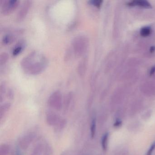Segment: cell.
Listing matches in <instances>:
<instances>
[{"label": "cell", "instance_id": "obj_10", "mask_svg": "<svg viewBox=\"0 0 155 155\" xmlns=\"http://www.w3.org/2000/svg\"><path fill=\"white\" fill-rule=\"evenodd\" d=\"M47 120V122L50 125H57L60 121L58 116L52 113L48 114Z\"/></svg>", "mask_w": 155, "mask_h": 155}, {"label": "cell", "instance_id": "obj_25", "mask_svg": "<svg viewBox=\"0 0 155 155\" xmlns=\"http://www.w3.org/2000/svg\"><path fill=\"white\" fill-rule=\"evenodd\" d=\"M155 73V65L152 67L150 71V76H152Z\"/></svg>", "mask_w": 155, "mask_h": 155}, {"label": "cell", "instance_id": "obj_14", "mask_svg": "<svg viewBox=\"0 0 155 155\" xmlns=\"http://www.w3.org/2000/svg\"><path fill=\"white\" fill-rule=\"evenodd\" d=\"M109 133L106 132L105 133L102 139H101V146L103 150H107V147Z\"/></svg>", "mask_w": 155, "mask_h": 155}, {"label": "cell", "instance_id": "obj_2", "mask_svg": "<svg viewBox=\"0 0 155 155\" xmlns=\"http://www.w3.org/2000/svg\"><path fill=\"white\" fill-rule=\"evenodd\" d=\"M71 44L74 54L78 57H80L86 53L88 47L89 40L85 35H78L73 38Z\"/></svg>", "mask_w": 155, "mask_h": 155}, {"label": "cell", "instance_id": "obj_27", "mask_svg": "<svg viewBox=\"0 0 155 155\" xmlns=\"http://www.w3.org/2000/svg\"><path fill=\"white\" fill-rule=\"evenodd\" d=\"M120 125H121V121L118 120V121H116L114 125H115V127H118L119 126H120Z\"/></svg>", "mask_w": 155, "mask_h": 155}, {"label": "cell", "instance_id": "obj_26", "mask_svg": "<svg viewBox=\"0 0 155 155\" xmlns=\"http://www.w3.org/2000/svg\"><path fill=\"white\" fill-rule=\"evenodd\" d=\"M150 53H153L154 51H155V46H151L150 48Z\"/></svg>", "mask_w": 155, "mask_h": 155}, {"label": "cell", "instance_id": "obj_20", "mask_svg": "<svg viewBox=\"0 0 155 155\" xmlns=\"http://www.w3.org/2000/svg\"><path fill=\"white\" fill-rule=\"evenodd\" d=\"M6 89V83L5 81H2L0 84V97H2L5 93Z\"/></svg>", "mask_w": 155, "mask_h": 155}, {"label": "cell", "instance_id": "obj_3", "mask_svg": "<svg viewBox=\"0 0 155 155\" xmlns=\"http://www.w3.org/2000/svg\"><path fill=\"white\" fill-rule=\"evenodd\" d=\"M19 0H4L1 2V12L3 15H9L19 4Z\"/></svg>", "mask_w": 155, "mask_h": 155}, {"label": "cell", "instance_id": "obj_5", "mask_svg": "<svg viewBox=\"0 0 155 155\" xmlns=\"http://www.w3.org/2000/svg\"><path fill=\"white\" fill-rule=\"evenodd\" d=\"M49 105L52 108L60 110L62 106V96L59 91H56L51 95L48 99Z\"/></svg>", "mask_w": 155, "mask_h": 155}, {"label": "cell", "instance_id": "obj_23", "mask_svg": "<svg viewBox=\"0 0 155 155\" xmlns=\"http://www.w3.org/2000/svg\"><path fill=\"white\" fill-rule=\"evenodd\" d=\"M41 146H38L36 147V148L33 151L32 154L31 155H40L41 151Z\"/></svg>", "mask_w": 155, "mask_h": 155}, {"label": "cell", "instance_id": "obj_8", "mask_svg": "<svg viewBox=\"0 0 155 155\" xmlns=\"http://www.w3.org/2000/svg\"><path fill=\"white\" fill-rule=\"evenodd\" d=\"M87 60L86 57H84L79 61L77 69H78V74L80 77H83L86 74L87 68Z\"/></svg>", "mask_w": 155, "mask_h": 155}, {"label": "cell", "instance_id": "obj_28", "mask_svg": "<svg viewBox=\"0 0 155 155\" xmlns=\"http://www.w3.org/2000/svg\"><path fill=\"white\" fill-rule=\"evenodd\" d=\"M17 155H21V154L20 152H18V153H17Z\"/></svg>", "mask_w": 155, "mask_h": 155}, {"label": "cell", "instance_id": "obj_9", "mask_svg": "<svg viewBox=\"0 0 155 155\" xmlns=\"http://www.w3.org/2000/svg\"><path fill=\"white\" fill-rule=\"evenodd\" d=\"M25 45L26 41L25 40L21 39L19 41L13 48L12 52L13 56H16L19 55L25 48Z\"/></svg>", "mask_w": 155, "mask_h": 155}, {"label": "cell", "instance_id": "obj_6", "mask_svg": "<svg viewBox=\"0 0 155 155\" xmlns=\"http://www.w3.org/2000/svg\"><path fill=\"white\" fill-rule=\"evenodd\" d=\"M23 32V29H17L12 33H8L3 36L2 38V42L5 45H8L12 43L17 38V35L21 34Z\"/></svg>", "mask_w": 155, "mask_h": 155}, {"label": "cell", "instance_id": "obj_11", "mask_svg": "<svg viewBox=\"0 0 155 155\" xmlns=\"http://www.w3.org/2000/svg\"><path fill=\"white\" fill-rule=\"evenodd\" d=\"M32 137H33L32 135H29L26 136L25 138H23V139L21 140V147H23L24 148H27L32 140H31L32 139Z\"/></svg>", "mask_w": 155, "mask_h": 155}, {"label": "cell", "instance_id": "obj_24", "mask_svg": "<svg viewBox=\"0 0 155 155\" xmlns=\"http://www.w3.org/2000/svg\"><path fill=\"white\" fill-rule=\"evenodd\" d=\"M8 96L10 99L13 98L14 94H13V91H12L11 89H9L8 91Z\"/></svg>", "mask_w": 155, "mask_h": 155}, {"label": "cell", "instance_id": "obj_15", "mask_svg": "<svg viewBox=\"0 0 155 155\" xmlns=\"http://www.w3.org/2000/svg\"><path fill=\"white\" fill-rule=\"evenodd\" d=\"M151 33V29L150 27H144L140 31V35L142 37H148Z\"/></svg>", "mask_w": 155, "mask_h": 155}, {"label": "cell", "instance_id": "obj_19", "mask_svg": "<svg viewBox=\"0 0 155 155\" xmlns=\"http://www.w3.org/2000/svg\"><path fill=\"white\" fill-rule=\"evenodd\" d=\"M9 150L8 146L6 145H3L1 147L0 150V153L1 155H7L8 154Z\"/></svg>", "mask_w": 155, "mask_h": 155}, {"label": "cell", "instance_id": "obj_1", "mask_svg": "<svg viewBox=\"0 0 155 155\" xmlns=\"http://www.w3.org/2000/svg\"><path fill=\"white\" fill-rule=\"evenodd\" d=\"M48 60L47 57L33 50L24 57L21 61L22 70L26 74L36 75L41 73L48 67Z\"/></svg>", "mask_w": 155, "mask_h": 155}, {"label": "cell", "instance_id": "obj_22", "mask_svg": "<svg viewBox=\"0 0 155 155\" xmlns=\"http://www.w3.org/2000/svg\"><path fill=\"white\" fill-rule=\"evenodd\" d=\"M155 149V141L151 145L148 150L147 152L146 155H152V153Z\"/></svg>", "mask_w": 155, "mask_h": 155}, {"label": "cell", "instance_id": "obj_7", "mask_svg": "<svg viewBox=\"0 0 155 155\" xmlns=\"http://www.w3.org/2000/svg\"><path fill=\"white\" fill-rule=\"evenodd\" d=\"M127 5L129 7H135L138 6L144 8H151V4L149 2L144 0H136L127 3Z\"/></svg>", "mask_w": 155, "mask_h": 155}, {"label": "cell", "instance_id": "obj_18", "mask_svg": "<svg viewBox=\"0 0 155 155\" xmlns=\"http://www.w3.org/2000/svg\"><path fill=\"white\" fill-rule=\"evenodd\" d=\"M89 3L91 5L96 7L98 8H100L101 7L103 1L101 0H91L88 1Z\"/></svg>", "mask_w": 155, "mask_h": 155}, {"label": "cell", "instance_id": "obj_17", "mask_svg": "<svg viewBox=\"0 0 155 155\" xmlns=\"http://www.w3.org/2000/svg\"><path fill=\"white\" fill-rule=\"evenodd\" d=\"M90 129L91 136L93 138L95 137L96 131V119L95 118L93 119L91 121Z\"/></svg>", "mask_w": 155, "mask_h": 155}, {"label": "cell", "instance_id": "obj_4", "mask_svg": "<svg viewBox=\"0 0 155 155\" xmlns=\"http://www.w3.org/2000/svg\"><path fill=\"white\" fill-rule=\"evenodd\" d=\"M31 0H25L22 2L16 15V20L18 22L21 21L26 18L31 7Z\"/></svg>", "mask_w": 155, "mask_h": 155}, {"label": "cell", "instance_id": "obj_13", "mask_svg": "<svg viewBox=\"0 0 155 155\" xmlns=\"http://www.w3.org/2000/svg\"><path fill=\"white\" fill-rule=\"evenodd\" d=\"M72 97H73V93L72 92H69L65 96L64 101V107L65 108H67L69 106L72 100Z\"/></svg>", "mask_w": 155, "mask_h": 155}, {"label": "cell", "instance_id": "obj_16", "mask_svg": "<svg viewBox=\"0 0 155 155\" xmlns=\"http://www.w3.org/2000/svg\"><path fill=\"white\" fill-rule=\"evenodd\" d=\"M11 107V104L9 103H4L3 105H2L0 108V114H1V117H2V116L4 115L9 109Z\"/></svg>", "mask_w": 155, "mask_h": 155}, {"label": "cell", "instance_id": "obj_12", "mask_svg": "<svg viewBox=\"0 0 155 155\" xmlns=\"http://www.w3.org/2000/svg\"><path fill=\"white\" fill-rule=\"evenodd\" d=\"M9 56L7 52H2L0 54V66L5 65L8 60Z\"/></svg>", "mask_w": 155, "mask_h": 155}, {"label": "cell", "instance_id": "obj_21", "mask_svg": "<svg viewBox=\"0 0 155 155\" xmlns=\"http://www.w3.org/2000/svg\"><path fill=\"white\" fill-rule=\"evenodd\" d=\"M71 51H72V50H71V49H68L67 50V52L66 53V55H65V61H68L71 58Z\"/></svg>", "mask_w": 155, "mask_h": 155}]
</instances>
